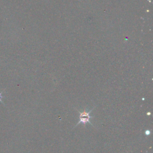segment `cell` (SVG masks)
<instances>
[{
  "mask_svg": "<svg viewBox=\"0 0 153 153\" xmlns=\"http://www.w3.org/2000/svg\"><path fill=\"white\" fill-rule=\"evenodd\" d=\"M90 118H89V117H80V121L79 123H77V125H76L75 127L77 126L78 125H79L80 124H81V123H82L84 125H85L86 123H90L91 125L93 126L92 123H91V121H90Z\"/></svg>",
  "mask_w": 153,
  "mask_h": 153,
  "instance_id": "cell-1",
  "label": "cell"
},
{
  "mask_svg": "<svg viewBox=\"0 0 153 153\" xmlns=\"http://www.w3.org/2000/svg\"><path fill=\"white\" fill-rule=\"evenodd\" d=\"M92 111H93V110H91V111H90L89 112H87L86 111H84L83 112L79 111L80 117H89V118H92L94 117L90 116V114L91 113V112Z\"/></svg>",
  "mask_w": 153,
  "mask_h": 153,
  "instance_id": "cell-2",
  "label": "cell"
},
{
  "mask_svg": "<svg viewBox=\"0 0 153 153\" xmlns=\"http://www.w3.org/2000/svg\"><path fill=\"white\" fill-rule=\"evenodd\" d=\"M1 95H2V92H0V101H1V98H2V96H1Z\"/></svg>",
  "mask_w": 153,
  "mask_h": 153,
  "instance_id": "cell-3",
  "label": "cell"
}]
</instances>
